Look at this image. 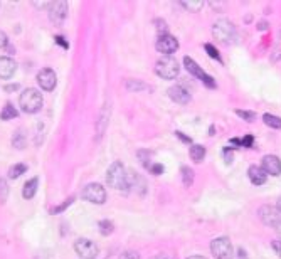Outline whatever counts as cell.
Listing matches in <instances>:
<instances>
[{"mask_svg":"<svg viewBox=\"0 0 281 259\" xmlns=\"http://www.w3.org/2000/svg\"><path fill=\"white\" fill-rule=\"evenodd\" d=\"M37 187H39V179H37V177L27 180L26 185H24V189H22V197L26 200L34 199V197H36V194H37Z\"/></svg>","mask_w":281,"mask_h":259,"instance_id":"18","label":"cell"},{"mask_svg":"<svg viewBox=\"0 0 281 259\" xmlns=\"http://www.w3.org/2000/svg\"><path fill=\"white\" fill-rule=\"evenodd\" d=\"M106 184L115 190H123V192L130 190L128 170L125 169V165L122 162H113V164L110 165L108 172H106Z\"/></svg>","mask_w":281,"mask_h":259,"instance_id":"1","label":"cell"},{"mask_svg":"<svg viewBox=\"0 0 281 259\" xmlns=\"http://www.w3.org/2000/svg\"><path fill=\"white\" fill-rule=\"evenodd\" d=\"M32 4H34V7H37V9H44L51 6V2H32Z\"/></svg>","mask_w":281,"mask_h":259,"instance_id":"41","label":"cell"},{"mask_svg":"<svg viewBox=\"0 0 281 259\" xmlns=\"http://www.w3.org/2000/svg\"><path fill=\"white\" fill-rule=\"evenodd\" d=\"M155 47H157V51L162 52V54L170 56V54H173V52L178 49V41L173 36H170V34H160Z\"/></svg>","mask_w":281,"mask_h":259,"instance_id":"11","label":"cell"},{"mask_svg":"<svg viewBox=\"0 0 281 259\" xmlns=\"http://www.w3.org/2000/svg\"><path fill=\"white\" fill-rule=\"evenodd\" d=\"M263 121H264L266 126L274 128V130H281V118L279 116H274V114L266 113L263 116Z\"/></svg>","mask_w":281,"mask_h":259,"instance_id":"23","label":"cell"},{"mask_svg":"<svg viewBox=\"0 0 281 259\" xmlns=\"http://www.w3.org/2000/svg\"><path fill=\"white\" fill-rule=\"evenodd\" d=\"M148 170L152 172L153 175H162L163 174V165L162 164H152Z\"/></svg>","mask_w":281,"mask_h":259,"instance_id":"35","label":"cell"},{"mask_svg":"<svg viewBox=\"0 0 281 259\" xmlns=\"http://www.w3.org/2000/svg\"><path fill=\"white\" fill-rule=\"evenodd\" d=\"M187 259H206L204 256H191V257H187Z\"/></svg>","mask_w":281,"mask_h":259,"instance_id":"46","label":"cell"},{"mask_svg":"<svg viewBox=\"0 0 281 259\" xmlns=\"http://www.w3.org/2000/svg\"><path fill=\"white\" fill-rule=\"evenodd\" d=\"M9 197V185L4 179H0V204H6Z\"/></svg>","mask_w":281,"mask_h":259,"instance_id":"31","label":"cell"},{"mask_svg":"<svg viewBox=\"0 0 281 259\" xmlns=\"http://www.w3.org/2000/svg\"><path fill=\"white\" fill-rule=\"evenodd\" d=\"M224 157H226V162H232V153L229 152V150H224Z\"/></svg>","mask_w":281,"mask_h":259,"instance_id":"43","label":"cell"},{"mask_svg":"<svg viewBox=\"0 0 281 259\" xmlns=\"http://www.w3.org/2000/svg\"><path fill=\"white\" fill-rule=\"evenodd\" d=\"M26 172H27L26 164H16L9 169V177H11V179H19V177H21L22 174H26Z\"/></svg>","mask_w":281,"mask_h":259,"instance_id":"26","label":"cell"},{"mask_svg":"<svg viewBox=\"0 0 281 259\" xmlns=\"http://www.w3.org/2000/svg\"><path fill=\"white\" fill-rule=\"evenodd\" d=\"M26 135H24V132L22 130H17L16 133H14V137H12V145L17 148V150H22L24 147H26Z\"/></svg>","mask_w":281,"mask_h":259,"instance_id":"24","label":"cell"},{"mask_svg":"<svg viewBox=\"0 0 281 259\" xmlns=\"http://www.w3.org/2000/svg\"><path fill=\"white\" fill-rule=\"evenodd\" d=\"M9 44V37L4 31H0V49H4Z\"/></svg>","mask_w":281,"mask_h":259,"instance_id":"38","label":"cell"},{"mask_svg":"<svg viewBox=\"0 0 281 259\" xmlns=\"http://www.w3.org/2000/svg\"><path fill=\"white\" fill-rule=\"evenodd\" d=\"M108 118H110V106H108V104H105V108L101 109V113H100L98 123H96V130H98V140L103 137L105 130H106V126H108Z\"/></svg>","mask_w":281,"mask_h":259,"instance_id":"19","label":"cell"},{"mask_svg":"<svg viewBox=\"0 0 281 259\" xmlns=\"http://www.w3.org/2000/svg\"><path fill=\"white\" fill-rule=\"evenodd\" d=\"M278 52H281V49H279ZM279 57H281V54H276V56H273V61H278V59H279Z\"/></svg>","mask_w":281,"mask_h":259,"instance_id":"47","label":"cell"},{"mask_svg":"<svg viewBox=\"0 0 281 259\" xmlns=\"http://www.w3.org/2000/svg\"><path fill=\"white\" fill-rule=\"evenodd\" d=\"M17 71V64L12 57L0 56V79H11Z\"/></svg>","mask_w":281,"mask_h":259,"instance_id":"15","label":"cell"},{"mask_svg":"<svg viewBox=\"0 0 281 259\" xmlns=\"http://www.w3.org/2000/svg\"><path fill=\"white\" fill-rule=\"evenodd\" d=\"M258 29H259V31H264V29H268V24H266V22H259Z\"/></svg>","mask_w":281,"mask_h":259,"instance_id":"44","label":"cell"},{"mask_svg":"<svg viewBox=\"0 0 281 259\" xmlns=\"http://www.w3.org/2000/svg\"><path fill=\"white\" fill-rule=\"evenodd\" d=\"M178 71H180V66H178L177 59H173L172 56L162 57L155 64V73L163 79H175L178 76Z\"/></svg>","mask_w":281,"mask_h":259,"instance_id":"4","label":"cell"},{"mask_svg":"<svg viewBox=\"0 0 281 259\" xmlns=\"http://www.w3.org/2000/svg\"><path fill=\"white\" fill-rule=\"evenodd\" d=\"M189 155H191V158L196 164H201L206 157V148L202 145H192L191 150H189Z\"/></svg>","mask_w":281,"mask_h":259,"instance_id":"21","label":"cell"},{"mask_svg":"<svg viewBox=\"0 0 281 259\" xmlns=\"http://www.w3.org/2000/svg\"><path fill=\"white\" fill-rule=\"evenodd\" d=\"M276 232H278V234H279V236H281V224L278 225V227H276ZM279 239H281V237H279Z\"/></svg>","mask_w":281,"mask_h":259,"instance_id":"48","label":"cell"},{"mask_svg":"<svg viewBox=\"0 0 281 259\" xmlns=\"http://www.w3.org/2000/svg\"><path fill=\"white\" fill-rule=\"evenodd\" d=\"M152 259H173V257L168 256V254H157V256H153Z\"/></svg>","mask_w":281,"mask_h":259,"instance_id":"42","label":"cell"},{"mask_svg":"<svg viewBox=\"0 0 281 259\" xmlns=\"http://www.w3.org/2000/svg\"><path fill=\"white\" fill-rule=\"evenodd\" d=\"M71 204H72V197L67 199V200H64V202L59 204L57 207H52V209H51V214H59V212H62V210H66L67 207H69Z\"/></svg>","mask_w":281,"mask_h":259,"instance_id":"33","label":"cell"},{"mask_svg":"<svg viewBox=\"0 0 281 259\" xmlns=\"http://www.w3.org/2000/svg\"><path fill=\"white\" fill-rule=\"evenodd\" d=\"M248 177H249V180H251V184H254V185H263L264 182H266V172L261 169V167L258 165H251L249 169H248Z\"/></svg>","mask_w":281,"mask_h":259,"instance_id":"17","label":"cell"},{"mask_svg":"<svg viewBox=\"0 0 281 259\" xmlns=\"http://www.w3.org/2000/svg\"><path fill=\"white\" fill-rule=\"evenodd\" d=\"M37 83L44 91H54L57 84V76L52 69L44 68L37 73Z\"/></svg>","mask_w":281,"mask_h":259,"instance_id":"12","label":"cell"},{"mask_svg":"<svg viewBox=\"0 0 281 259\" xmlns=\"http://www.w3.org/2000/svg\"><path fill=\"white\" fill-rule=\"evenodd\" d=\"M54 42H56V44H59L62 49H69V42H67L62 36H56L54 37Z\"/></svg>","mask_w":281,"mask_h":259,"instance_id":"36","label":"cell"},{"mask_svg":"<svg viewBox=\"0 0 281 259\" xmlns=\"http://www.w3.org/2000/svg\"><path fill=\"white\" fill-rule=\"evenodd\" d=\"M17 114H19V113H17V109L14 108L11 103H7L6 106H4L2 111H0V118L6 119V121H7V119H14V118H17Z\"/></svg>","mask_w":281,"mask_h":259,"instance_id":"25","label":"cell"},{"mask_svg":"<svg viewBox=\"0 0 281 259\" xmlns=\"http://www.w3.org/2000/svg\"><path fill=\"white\" fill-rule=\"evenodd\" d=\"M74 251L81 259H96L100 254V247L91 239H77L74 242Z\"/></svg>","mask_w":281,"mask_h":259,"instance_id":"7","label":"cell"},{"mask_svg":"<svg viewBox=\"0 0 281 259\" xmlns=\"http://www.w3.org/2000/svg\"><path fill=\"white\" fill-rule=\"evenodd\" d=\"M211 251L216 259H232V254H234L232 244L227 237H216L211 242Z\"/></svg>","mask_w":281,"mask_h":259,"instance_id":"8","label":"cell"},{"mask_svg":"<svg viewBox=\"0 0 281 259\" xmlns=\"http://www.w3.org/2000/svg\"><path fill=\"white\" fill-rule=\"evenodd\" d=\"M125 88H127L130 93H142V91L148 89V84H145L143 81H140V79H127Z\"/></svg>","mask_w":281,"mask_h":259,"instance_id":"20","label":"cell"},{"mask_svg":"<svg viewBox=\"0 0 281 259\" xmlns=\"http://www.w3.org/2000/svg\"><path fill=\"white\" fill-rule=\"evenodd\" d=\"M67 12H69V6H67V2H51V6H49V19H51L52 24L61 26V24L66 21Z\"/></svg>","mask_w":281,"mask_h":259,"instance_id":"10","label":"cell"},{"mask_svg":"<svg viewBox=\"0 0 281 259\" xmlns=\"http://www.w3.org/2000/svg\"><path fill=\"white\" fill-rule=\"evenodd\" d=\"M258 215L261 219V222L269 225V227L276 229L281 224V212L276 207H271V205H261L258 210Z\"/></svg>","mask_w":281,"mask_h":259,"instance_id":"9","label":"cell"},{"mask_svg":"<svg viewBox=\"0 0 281 259\" xmlns=\"http://www.w3.org/2000/svg\"><path fill=\"white\" fill-rule=\"evenodd\" d=\"M138 158L140 162H142V165L145 167V169H150V165H152V162H150V158H152V153H150L148 150H138Z\"/></svg>","mask_w":281,"mask_h":259,"instance_id":"29","label":"cell"},{"mask_svg":"<svg viewBox=\"0 0 281 259\" xmlns=\"http://www.w3.org/2000/svg\"><path fill=\"white\" fill-rule=\"evenodd\" d=\"M81 197L86 202L101 205L106 202V189L101 184H88L83 189V192H81Z\"/></svg>","mask_w":281,"mask_h":259,"instance_id":"6","label":"cell"},{"mask_svg":"<svg viewBox=\"0 0 281 259\" xmlns=\"http://www.w3.org/2000/svg\"><path fill=\"white\" fill-rule=\"evenodd\" d=\"M236 114L239 118H243L244 121H248V123H253L254 119H256V113L254 111H246V109H236Z\"/></svg>","mask_w":281,"mask_h":259,"instance_id":"30","label":"cell"},{"mask_svg":"<svg viewBox=\"0 0 281 259\" xmlns=\"http://www.w3.org/2000/svg\"><path fill=\"white\" fill-rule=\"evenodd\" d=\"M180 6L187 9L189 12H199L204 7V0H183V2H180Z\"/></svg>","mask_w":281,"mask_h":259,"instance_id":"22","label":"cell"},{"mask_svg":"<svg viewBox=\"0 0 281 259\" xmlns=\"http://www.w3.org/2000/svg\"><path fill=\"white\" fill-rule=\"evenodd\" d=\"M276 209H278L279 212H281V197L278 199V204H276Z\"/></svg>","mask_w":281,"mask_h":259,"instance_id":"45","label":"cell"},{"mask_svg":"<svg viewBox=\"0 0 281 259\" xmlns=\"http://www.w3.org/2000/svg\"><path fill=\"white\" fill-rule=\"evenodd\" d=\"M118 259H140V254L137 251H125L120 254Z\"/></svg>","mask_w":281,"mask_h":259,"instance_id":"34","label":"cell"},{"mask_svg":"<svg viewBox=\"0 0 281 259\" xmlns=\"http://www.w3.org/2000/svg\"><path fill=\"white\" fill-rule=\"evenodd\" d=\"M175 137H178L182 142H185V143H191V142H192V140H191V137H185L182 132H175Z\"/></svg>","mask_w":281,"mask_h":259,"instance_id":"40","label":"cell"},{"mask_svg":"<svg viewBox=\"0 0 281 259\" xmlns=\"http://www.w3.org/2000/svg\"><path fill=\"white\" fill-rule=\"evenodd\" d=\"M180 172H182V184L185 187H191L194 184V177H196V175H194V170L183 165L180 169Z\"/></svg>","mask_w":281,"mask_h":259,"instance_id":"27","label":"cell"},{"mask_svg":"<svg viewBox=\"0 0 281 259\" xmlns=\"http://www.w3.org/2000/svg\"><path fill=\"white\" fill-rule=\"evenodd\" d=\"M19 104H21V109L27 114H34L37 111H41L42 104H44V98H42L41 91L29 88L21 94L19 98Z\"/></svg>","mask_w":281,"mask_h":259,"instance_id":"2","label":"cell"},{"mask_svg":"<svg viewBox=\"0 0 281 259\" xmlns=\"http://www.w3.org/2000/svg\"><path fill=\"white\" fill-rule=\"evenodd\" d=\"M168 98H170L172 101L178 103V104H187V103H191L192 96H191V93H189L185 88H183V86L175 84V86H172V88L168 89Z\"/></svg>","mask_w":281,"mask_h":259,"instance_id":"13","label":"cell"},{"mask_svg":"<svg viewBox=\"0 0 281 259\" xmlns=\"http://www.w3.org/2000/svg\"><path fill=\"white\" fill-rule=\"evenodd\" d=\"M271 247L274 249V252L278 254V257L281 259V239H274V241L271 242Z\"/></svg>","mask_w":281,"mask_h":259,"instance_id":"37","label":"cell"},{"mask_svg":"<svg viewBox=\"0 0 281 259\" xmlns=\"http://www.w3.org/2000/svg\"><path fill=\"white\" fill-rule=\"evenodd\" d=\"M204 49L207 51V54H209V57H212V59H216L217 62H222V57H221V54L219 52H217V49L212 44H206L204 46Z\"/></svg>","mask_w":281,"mask_h":259,"instance_id":"32","label":"cell"},{"mask_svg":"<svg viewBox=\"0 0 281 259\" xmlns=\"http://www.w3.org/2000/svg\"><path fill=\"white\" fill-rule=\"evenodd\" d=\"M241 142H243V147H253V142H254V138L251 137V135H248V137H244V138H243V140H241Z\"/></svg>","mask_w":281,"mask_h":259,"instance_id":"39","label":"cell"},{"mask_svg":"<svg viewBox=\"0 0 281 259\" xmlns=\"http://www.w3.org/2000/svg\"><path fill=\"white\" fill-rule=\"evenodd\" d=\"M266 175H273V177H278L281 174V160L276 155H264L263 157V167H261Z\"/></svg>","mask_w":281,"mask_h":259,"instance_id":"14","label":"cell"},{"mask_svg":"<svg viewBox=\"0 0 281 259\" xmlns=\"http://www.w3.org/2000/svg\"><path fill=\"white\" fill-rule=\"evenodd\" d=\"M183 66H185V69H187L192 76H196V78L201 79L202 83H204V84L207 86V88H211V89L216 88V81H214V78H212L211 74H207L206 71L202 69L196 61L192 59V57H189V56L183 57Z\"/></svg>","mask_w":281,"mask_h":259,"instance_id":"5","label":"cell"},{"mask_svg":"<svg viewBox=\"0 0 281 259\" xmlns=\"http://www.w3.org/2000/svg\"><path fill=\"white\" fill-rule=\"evenodd\" d=\"M128 184H130V189H133L135 192H138L140 195H145L147 194V182H145L143 177H140L138 174H135V172H130L128 170Z\"/></svg>","mask_w":281,"mask_h":259,"instance_id":"16","label":"cell"},{"mask_svg":"<svg viewBox=\"0 0 281 259\" xmlns=\"http://www.w3.org/2000/svg\"><path fill=\"white\" fill-rule=\"evenodd\" d=\"M212 36H214V39L217 42H221V44H231V42L236 39L234 24L231 21H227V19H221V21H217L214 24V27H212Z\"/></svg>","mask_w":281,"mask_h":259,"instance_id":"3","label":"cell"},{"mask_svg":"<svg viewBox=\"0 0 281 259\" xmlns=\"http://www.w3.org/2000/svg\"><path fill=\"white\" fill-rule=\"evenodd\" d=\"M98 227H100L101 236H110V234L115 231V225H113V222H111V220H108V219L100 220V222H98Z\"/></svg>","mask_w":281,"mask_h":259,"instance_id":"28","label":"cell"}]
</instances>
